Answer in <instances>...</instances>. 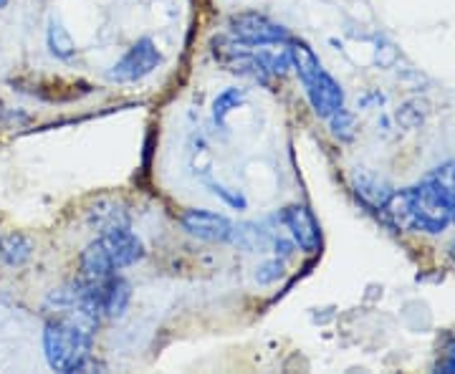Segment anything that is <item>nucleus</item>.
Wrapping results in <instances>:
<instances>
[{"label": "nucleus", "instance_id": "obj_1", "mask_svg": "<svg viewBox=\"0 0 455 374\" xmlns=\"http://www.w3.org/2000/svg\"><path fill=\"white\" fill-rule=\"evenodd\" d=\"M92 339H94V331L74 322L59 319V316H51L44 329V352H46L51 370L56 372L84 370L92 352Z\"/></svg>", "mask_w": 455, "mask_h": 374}, {"label": "nucleus", "instance_id": "obj_2", "mask_svg": "<svg viewBox=\"0 0 455 374\" xmlns=\"http://www.w3.org/2000/svg\"><path fill=\"white\" fill-rule=\"evenodd\" d=\"M211 51L212 59H215L218 64L226 66L230 74L243 76V79H251V82L259 84L271 82L268 71L260 64L259 53L248 49L245 44H238L235 38H230V36H218V38H212L211 41Z\"/></svg>", "mask_w": 455, "mask_h": 374}, {"label": "nucleus", "instance_id": "obj_3", "mask_svg": "<svg viewBox=\"0 0 455 374\" xmlns=\"http://www.w3.org/2000/svg\"><path fill=\"white\" fill-rule=\"evenodd\" d=\"M228 36L245 46H266V44H286L289 41V31L281 23L271 20L263 13H253V11L233 13L228 18Z\"/></svg>", "mask_w": 455, "mask_h": 374}, {"label": "nucleus", "instance_id": "obj_4", "mask_svg": "<svg viewBox=\"0 0 455 374\" xmlns=\"http://www.w3.org/2000/svg\"><path fill=\"white\" fill-rule=\"evenodd\" d=\"M163 64V53L157 49V44L152 38H140L130 46V51L112 66L109 71V82L116 84H134L147 79L149 74H155Z\"/></svg>", "mask_w": 455, "mask_h": 374}, {"label": "nucleus", "instance_id": "obj_5", "mask_svg": "<svg viewBox=\"0 0 455 374\" xmlns=\"http://www.w3.org/2000/svg\"><path fill=\"white\" fill-rule=\"evenodd\" d=\"M97 243L101 245V251L109 259L114 271L130 268V266L145 259V243L130 228H114L107 230V233H99Z\"/></svg>", "mask_w": 455, "mask_h": 374}, {"label": "nucleus", "instance_id": "obj_6", "mask_svg": "<svg viewBox=\"0 0 455 374\" xmlns=\"http://www.w3.org/2000/svg\"><path fill=\"white\" fill-rule=\"evenodd\" d=\"M180 223L193 238L205 241V243H228L233 238V228H235L226 215L203 211V208H188L182 212Z\"/></svg>", "mask_w": 455, "mask_h": 374}, {"label": "nucleus", "instance_id": "obj_7", "mask_svg": "<svg viewBox=\"0 0 455 374\" xmlns=\"http://www.w3.org/2000/svg\"><path fill=\"white\" fill-rule=\"evenodd\" d=\"M283 226L291 230L293 243L299 245L304 253H316L322 245V228L314 218V212L307 205H289L281 211Z\"/></svg>", "mask_w": 455, "mask_h": 374}, {"label": "nucleus", "instance_id": "obj_8", "mask_svg": "<svg viewBox=\"0 0 455 374\" xmlns=\"http://www.w3.org/2000/svg\"><path fill=\"white\" fill-rule=\"evenodd\" d=\"M304 89H307V97H309L314 115L322 116V119H329L337 109L344 107V89H341L339 82H337L331 74H326V71H322V74H319L311 84H307Z\"/></svg>", "mask_w": 455, "mask_h": 374}, {"label": "nucleus", "instance_id": "obj_9", "mask_svg": "<svg viewBox=\"0 0 455 374\" xmlns=\"http://www.w3.org/2000/svg\"><path fill=\"white\" fill-rule=\"evenodd\" d=\"M97 286V298H99V314L101 316H109V319H119L124 316V311L130 306L132 298V286L122 276H109L104 281L94 283Z\"/></svg>", "mask_w": 455, "mask_h": 374}, {"label": "nucleus", "instance_id": "obj_10", "mask_svg": "<svg viewBox=\"0 0 455 374\" xmlns=\"http://www.w3.org/2000/svg\"><path fill=\"white\" fill-rule=\"evenodd\" d=\"M86 220L97 233H107V230L114 228H130V211H127V205L122 200L104 197V200H97V205L86 212Z\"/></svg>", "mask_w": 455, "mask_h": 374}, {"label": "nucleus", "instance_id": "obj_11", "mask_svg": "<svg viewBox=\"0 0 455 374\" xmlns=\"http://www.w3.org/2000/svg\"><path fill=\"white\" fill-rule=\"evenodd\" d=\"M33 241L28 235L18 230H5L0 233V260L8 268H23L33 259Z\"/></svg>", "mask_w": 455, "mask_h": 374}, {"label": "nucleus", "instance_id": "obj_12", "mask_svg": "<svg viewBox=\"0 0 455 374\" xmlns=\"http://www.w3.org/2000/svg\"><path fill=\"white\" fill-rule=\"evenodd\" d=\"M352 187H355V193H357V197L362 203L372 205L377 211H379V208L385 205V200L390 197V185L379 178V175L367 172V170H357V172L352 175Z\"/></svg>", "mask_w": 455, "mask_h": 374}, {"label": "nucleus", "instance_id": "obj_13", "mask_svg": "<svg viewBox=\"0 0 455 374\" xmlns=\"http://www.w3.org/2000/svg\"><path fill=\"white\" fill-rule=\"evenodd\" d=\"M291 68H296V74H299V79H301L304 86L314 82L324 71L319 56L304 41H293L291 44Z\"/></svg>", "mask_w": 455, "mask_h": 374}, {"label": "nucleus", "instance_id": "obj_14", "mask_svg": "<svg viewBox=\"0 0 455 374\" xmlns=\"http://www.w3.org/2000/svg\"><path fill=\"white\" fill-rule=\"evenodd\" d=\"M46 46H49L51 56H56V59H61V61H68V59L76 56V44H74V38H71V33H68V28H66L61 18H49Z\"/></svg>", "mask_w": 455, "mask_h": 374}, {"label": "nucleus", "instance_id": "obj_15", "mask_svg": "<svg viewBox=\"0 0 455 374\" xmlns=\"http://www.w3.org/2000/svg\"><path fill=\"white\" fill-rule=\"evenodd\" d=\"M260 64L268 71V76H283L291 68V46L286 44H266V46H256Z\"/></svg>", "mask_w": 455, "mask_h": 374}, {"label": "nucleus", "instance_id": "obj_16", "mask_svg": "<svg viewBox=\"0 0 455 374\" xmlns=\"http://www.w3.org/2000/svg\"><path fill=\"white\" fill-rule=\"evenodd\" d=\"M245 89H241V86H228L226 92H220L218 97L212 99V109H211V115H212V122L223 130L228 124V116H230V112L233 109H238L241 104L245 101Z\"/></svg>", "mask_w": 455, "mask_h": 374}, {"label": "nucleus", "instance_id": "obj_17", "mask_svg": "<svg viewBox=\"0 0 455 374\" xmlns=\"http://www.w3.org/2000/svg\"><path fill=\"white\" fill-rule=\"evenodd\" d=\"M430 115V107H427V101L423 99H407L405 104L397 109V122H400V127H405V130H418V127H423L425 119Z\"/></svg>", "mask_w": 455, "mask_h": 374}, {"label": "nucleus", "instance_id": "obj_18", "mask_svg": "<svg viewBox=\"0 0 455 374\" xmlns=\"http://www.w3.org/2000/svg\"><path fill=\"white\" fill-rule=\"evenodd\" d=\"M329 127H331V131L339 139H352L355 137V115L341 107V109H337L334 115L329 116Z\"/></svg>", "mask_w": 455, "mask_h": 374}, {"label": "nucleus", "instance_id": "obj_19", "mask_svg": "<svg viewBox=\"0 0 455 374\" xmlns=\"http://www.w3.org/2000/svg\"><path fill=\"white\" fill-rule=\"evenodd\" d=\"M281 276H283V260L281 259L266 260V263H260L259 268H256V281H259L260 286L276 283Z\"/></svg>", "mask_w": 455, "mask_h": 374}, {"label": "nucleus", "instance_id": "obj_20", "mask_svg": "<svg viewBox=\"0 0 455 374\" xmlns=\"http://www.w3.org/2000/svg\"><path fill=\"white\" fill-rule=\"evenodd\" d=\"M211 190L218 197H223L228 205H230V208H235V211H245V205H248V203H245V197L241 195V193H230L228 187L218 185V182H211Z\"/></svg>", "mask_w": 455, "mask_h": 374}, {"label": "nucleus", "instance_id": "obj_21", "mask_svg": "<svg viewBox=\"0 0 455 374\" xmlns=\"http://www.w3.org/2000/svg\"><path fill=\"white\" fill-rule=\"evenodd\" d=\"M430 178L440 182L443 187H448V190H455V163H445L443 167H438Z\"/></svg>", "mask_w": 455, "mask_h": 374}, {"label": "nucleus", "instance_id": "obj_22", "mask_svg": "<svg viewBox=\"0 0 455 374\" xmlns=\"http://www.w3.org/2000/svg\"><path fill=\"white\" fill-rule=\"evenodd\" d=\"M374 59H377V64L379 66H392L395 64V59H397V53H395V49H392L390 44H385L382 49L377 46V56H374Z\"/></svg>", "mask_w": 455, "mask_h": 374}, {"label": "nucleus", "instance_id": "obj_23", "mask_svg": "<svg viewBox=\"0 0 455 374\" xmlns=\"http://www.w3.org/2000/svg\"><path fill=\"white\" fill-rule=\"evenodd\" d=\"M274 248H276V256L281 260H286L293 253V243L283 241V238H276V241H274Z\"/></svg>", "mask_w": 455, "mask_h": 374}, {"label": "nucleus", "instance_id": "obj_24", "mask_svg": "<svg viewBox=\"0 0 455 374\" xmlns=\"http://www.w3.org/2000/svg\"><path fill=\"white\" fill-rule=\"evenodd\" d=\"M443 372H451L455 374V346L448 352V359L443 362Z\"/></svg>", "mask_w": 455, "mask_h": 374}, {"label": "nucleus", "instance_id": "obj_25", "mask_svg": "<svg viewBox=\"0 0 455 374\" xmlns=\"http://www.w3.org/2000/svg\"><path fill=\"white\" fill-rule=\"evenodd\" d=\"M5 5H8V0H0V11H3Z\"/></svg>", "mask_w": 455, "mask_h": 374}]
</instances>
